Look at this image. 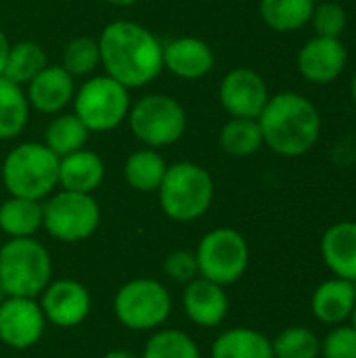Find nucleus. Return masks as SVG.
Here are the masks:
<instances>
[{
  "instance_id": "nucleus-30",
  "label": "nucleus",
  "mask_w": 356,
  "mask_h": 358,
  "mask_svg": "<svg viewBox=\"0 0 356 358\" xmlns=\"http://www.w3.org/2000/svg\"><path fill=\"white\" fill-rule=\"evenodd\" d=\"M271 344L275 358H319L321 355V338L304 325L285 327Z\"/></svg>"
},
{
  "instance_id": "nucleus-26",
  "label": "nucleus",
  "mask_w": 356,
  "mask_h": 358,
  "mask_svg": "<svg viewBox=\"0 0 356 358\" xmlns=\"http://www.w3.org/2000/svg\"><path fill=\"white\" fill-rule=\"evenodd\" d=\"M90 130L80 122L76 113H59L44 130V145L57 155L65 157L86 147Z\"/></svg>"
},
{
  "instance_id": "nucleus-31",
  "label": "nucleus",
  "mask_w": 356,
  "mask_h": 358,
  "mask_svg": "<svg viewBox=\"0 0 356 358\" xmlns=\"http://www.w3.org/2000/svg\"><path fill=\"white\" fill-rule=\"evenodd\" d=\"M61 65L76 78V76H90L101 65V50L99 40L80 36L65 44Z\"/></svg>"
},
{
  "instance_id": "nucleus-36",
  "label": "nucleus",
  "mask_w": 356,
  "mask_h": 358,
  "mask_svg": "<svg viewBox=\"0 0 356 358\" xmlns=\"http://www.w3.org/2000/svg\"><path fill=\"white\" fill-rule=\"evenodd\" d=\"M103 358H138L136 355L128 352V350H122V348H115V350H109Z\"/></svg>"
},
{
  "instance_id": "nucleus-1",
  "label": "nucleus",
  "mask_w": 356,
  "mask_h": 358,
  "mask_svg": "<svg viewBox=\"0 0 356 358\" xmlns=\"http://www.w3.org/2000/svg\"><path fill=\"white\" fill-rule=\"evenodd\" d=\"M101 65L122 86L151 84L164 69V44L153 31L134 21H111L99 36Z\"/></svg>"
},
{
  "instance_id": "nucleus-23",
  "label": "nucleus",
  "mask_w": 356,
  "mask_h": 358,
  "mask_svg": "<svg viewBox=\"0 0 356 358\" xmlns=\"http://www.w3.org/2000/svg\"><path fill=\"white\" fill-rule=\"evenodd\" d=\"M168 164L155 149H138L128 155L124 164V178L126 182L141 193H153L159 189L166 176Z\"/></svg>"
},
{
  "instance_id": "nucleus-14",
  "label": "nucleus",
  "mask_w": 356,
  "mask_h": 358,
  "mask_svg": "<svg viewBox=\"0 0 356 358\" xmlns=\"http://www.w3.org/2000/svg\"><path fill=\"white\" fill-rule=\"evenodd\" d=\"M298 71L313 84H329L338 80L348 63L346 46L340 38H311L298 52Z\"/></svg>"
},
{
  "instance_id": "nucleus-15",
  "label": "nucleus",
  "mask_w": 356,
  "mask_h": 358,
  "mask_svg": "<svg viewBox=\"0 0 356 358\" xmlns=\"http://www.w3.org/2000/svg\"><path fill=\"white\" fill-rule=\"evenodd\" d=\"M183 308L191 323L212 329L225 323L231 302L222 285L197 277L185 285Z\"/></svg>"
},
{
  "instance_id": "nucleus-13",
  "label": "nucleus",
  "mask_w": 356,
  "mask_h": 358,
  "mask_svg": "<svg viewBox=\"0 0 356 358\" xmlns=\"http://www.w3.org/2000/svg\"><path fill=\"white\" fill-rule=\"evenodd\" d=\"M269 86L264 78L250 69V67H235L231 69L218 88V99L225 111L231 117H252L258 120L266 101H269Z\"/></svg>"
},
{
  "instance_id": "nucleus-17",
  "label": "nucleus",
  "mask_w": 356,
  "mask_h": 358,
  "mask_svg": "<svg viewBox=\"0 0 356 358\" xmlns=\"http://www.w3.org/2000/svg\"><path fill=\"white\" fill-rule=\"evenodd\" d=\"M216 57L208 42L183 36L164 46V69L180 80H199L214 69Z\"/></svg>"
},
{
  "instance_id": "nucleus-6",
  "label": "nucleus",
  "mask_w": 356,
  "mask_h": 358,
  "mask_svg": "<svg viewBox=\"0 0 356 358\" xmlns=\"http://www.w3.org/2000/svg\"><path fill=\"white\" fill-rule=\"evenodd\" d=\"M113 315L130 331H155L172 315V296L162 281L138 277L118 289Z\"/></svg>"
},
{
  "instance_id": "nucleus-29",
  "label": "nucleus",
  "mask_w": 356,
  "mask_h": 358,
  "mask_svg": "<svg viewBox=\"0 0 356 358\" xmlns=\"http://www.w3.org/2000/svg\"><path fill=\"white\" fill-rule=\"evenodd\" d=\"M141 358H201V350L187 331L157 329L145 344Z\"/></svg>"
},
{
  "instance_id": "nucleus-9",
  "label": "nucleus",
  "mask_w": 356,
  "mask_h": 358,
  "mask_svg": "<svg viewBox=\"0 0 356 358\" xmlns=\"http://www.w3.org/2000/svg\"><path fill=\"white\" fill-rule=\"evenodd\" d=\"M132 134L149 149H162L178 143L187 130L185 107L168 94H147L128 111Z\"/></svg>"
},
{
  "instance_id": "nucleus-22",
  "label": "nucleus",
  "mask_w": 356,
  "mask_h": 358,
  "mask_svg": "<svg viewBox=\"0 0 356 358\" xmlns=\"http://www.w3.org/2000/svg\"><path fill=\"white\" fill-rule=\"evenodd\" d=\"M42 229V201L8 197L0 206V231L8 239L34 237Z\"/></svg>"
},
{
  "instance_id": "nucleus-11",
  "label": "nucleus",
  "mask_w": 356,
  "mask_h": 358,
  "mask_svg": "<svg viewBox=\"0 0 356 358\" xmlns=\"http://www.w3.org/2000/svg\"><path fill=\"white\" fill-rule=\"evenodd\" d=\"M46 329V317L36 298H10L0 302V342L13 350L34 348Z\"/></svg>"
},
{
  "instance_id": "nucleus-34",
  "label": "nucleus",
  "mask_w": 356,
  "mask_h": 358,
  "mask_svg": "<svg viewBox=\"0 0 356 358\" xmlns=\"http://www.w3.org/2000/svg\"><path fill=\"white\" fill-rule=\"evenodd\" d=\"M164 273L176 281V283H189L193 279L199 277V268H197V258L195 252H187V250H178L172 252L166 260H164Z\"/></svg>"
},
{
  "instance_id": "nucleus-24",
  "label": "nucleus",
  "mask_w": 356,
  "mask_h": 358,
  "mask_svg": "<svg viewBox=\"0 0 356 358\" xmlns=\"http://www.w3.org/2000/svg\"><path fill=\"white\" fill-rule=\"evenodd\" d=\"M315 0H260V17L266 27L287 34L311 23Z\"/></svg>"
},
{
  "instance_id": "nucleus-5",
  "label": "nucleus",
  "mask_w": 356,
  "mask_h": 358,
  "mask_svg": "<svg viewBox=\"0 0 356 358\" xmlns=\"http://www.w3.org/2000/svg\"><path fill=\"white\" fill-rule=\"evenodd\" d=\"M162 212L176 222H193L201 218L214 201L212 174L193 162H176L168 166L157 189Z\"/></svg>"
},
{
  "instance_id": "nucleus-25",
  "label": "nucleus",
  "mask_w": 356,
  "mask_h": 358,
  "mask_svg": "<svg viewBox=\"0 0 356 358\" xmlns=\"http://www.w3.org/2000/svg\"><path fill=\"white\" fill-rule=\"evenodd\" d=\"M29 117V103L25 90L0 76V141L17 138Z\"/></svg>"
},
{
  "instance_id": "nucleus-7",
  "label": "nucleus",
  "mask_w": 356,
  "mask_h": 358,
  "mask_svg": "<svg viewBox=\"0 0 356 358\" xmlns=\"http://www.w3.org/2000/svg\"><path fill=\"white\" fill-rule=\"evenodd\" d=\"M101 224V208L92 193L59 191L42 203V229L57 241L78 243L94 235Z\"/></svg>"
},
{
  "instance_id": "nucleus-8",
  "label": "nucleus",
  "mask_w": 356,
  "mask_h": 358,
  "mask_svg": "<svg viewBox=\"0 0 356 358\" xmlns=\"http://www.w3.org/2000/svg\"><path fill=\"white\" fill-rule=\"evenodd\" d=\"M73 113L90 132L115 130L130 111V90L105 76L88 78L73 94Z\"/></svg>"
},
{
  "instance_id": "nucleus-33",
  "label": "nucleus",
  "mask_w": 356,
  "mask_h": 358,
  "mask_svg": "<svg viewBox=\"0 0 356 358\" xmlns=\"http://www.w3.org/2000/svg\"><path fill=\"white\" fill-rule=\"evenodd\" d=\"M321 358H356V329L350 323L336 325L321 340Z\"/></svg>"
},
{
  "instance_id": "nucleus-10",
  "label": "nucleus",
  "mask_w": 356,
  "mask_h": 358,
  "mask_svg": "<svg viewBox=\"0 0 356 358\" xmlns=\"http://www.w3.org/2000/svg\"><path fill=\"white\" fill-rule=\"evenodd\" d=\"M195 258L199 277L227 287L245 275L250 266V245L239 231L220 227L204 235Z\"/></svg>"
},
{
  "instance_id": "nucleus-3",
  "label": "nucleus",
  "mask_w": 356,
  "mask_h": 358,
  "mask_svg": "<svg viewBox=\"0 0 356 358\" xmlns=\"http://www.w3.org/2000/svg\"><path fill=\"white\" fill-rule=\"evenodd\" d=\"M52 281L48 250L34 237L8 239L0 248V287L10 298H38Z\"/></svg>"
},
{
  "instance_id": "nucleus-39",
  "label": "nucleus",
  "mask_w": 356,
  "mask_h": 358,
  "mask_svg": "<svg viewBox=\"0 0 356 358\" xmlns=\"http://www.w3.org/2000/svg\"><path fill=\"white\" fill-rule=\"evenodd\" d=\"M348 323H350V325L356 329V306H355V310H353V317H350V321H348Z\"/></svg>"
},
{
  "instance_id": "nucleus-20",
  "label": "nucleus",
  "mask_w": 356,
  "mask_h": 358,
  "mask_svg": "<svg viewBox=\"0 0 356 358\" xmlns=\"http://www.w3.org/2000/svg\"><path fill=\"white\" fill-rule=\"evenodd\" d=\"M105 162L97 151L80 149L59 157V187L73 193H92L103 185Z\"/></svg>"
},
{
  "instance_id": "nucleus-19",
  "label": "nucleus",
  "mask_w": 356,
  "mask_h": 358,
  "mask_svg": "<svg viewBox=\"0 0 356 358\" xmlns=\"http://www.w3.org/2000/svg\"><path fill=\"white\" fill-rule=\"evenodd\" d=\"M321 260L334 277L356 283V220L336 222L323 233Z\"/></svg>"
},
{
  "instance_id": "nucleus-18",
  "label": "nucleus",
  "mask_w": 356,
  "mask_h": 358,
  "mask_svg": "<svg viewBox=\"0 0 356 358\" xmlns=\"http://www.w3.org/2000/svg\"><path fill=\"white\" fill-rule=\"evenodd\" d=\"M356 306V283L332 277L317 285L311 296V310L323 325L336 327L350 321Z\"/></svg>"
},
{
  "instance_id": "nucleus-32",
  "label": "nucleus",
  "mask_w": 356,
  "mask_h": 358,
  "mask_svg": "<svg viewBox=\"0 0 356 358\" xmlns=\"http://www.w3.org/2000/svg\"><path fill=\"white\" fill-rule=\"evenodd\" d=\"M311 23L317 36L340 38L348 25V15H346V8L338 2H321V4H315Z\"/></svg>"
},
{
  "instance_id": "nucleus-12",
  "label": "nucleus",
  "mask_w": 356,
  "mask_h": 358,
  "mask_svg": "<svg viewBox=\"0 0 356 358\" xmlns=\"http://www.w3.org/2000/svg\"><path fill=\"white\" fill-rule=\"evenodd\" d=\"M40 306L46 323L61 329H71L82 325L90 315V292L76 279H57L46 285L40 294Z\"/></svg>"
},
{
  "instance_id": "nucleus-4",
  "label": "nucleus",
  "mask_w": 356,
  "mask_h": 358,
  "mask_svg": "<svg viewBox=\"0 0 356 358\" xmlns=\"http://www.w3.org/2000/svg\"><path fill=\"white\" fill-rule=\"evenodd\" d=\"M2 182L13 197L44 201L59 187V157L44 143H21L2 162Z\"/></svg>"
},
{
  "instance_id": "nucleus-28",
  "label": "nucleus",
  "mask_w": 356,
  "mask_h": 358,
  "mask_svg": "<svg viewBox=\"0 0 356 358\" xmlns=\"http://www.w3.org/2000/svg\"><path fill=\"white\" fill-rule=\"evenodd\" d=\"M48 65V57L44 48L36 42H17L10 44L8 57H6V67H4V78L23 86L29 84L44 67Z\"/></svg>"
},
{
  "instance_id": "nucleus-38",
  "label": "nucleus",
  "mask_w": 356,
  "mask_h": 358,
  "mask_svg": "<svg viewBox=\"0 0 356 358\" xmlns=\"http://www.w3.org/2000/svg\"><path fill=\"white\" fill-rule=\"evenodd\" d=\"M350 92H353V99H355L356 103V73L353 76V82H350Z\"/></svg>"
},
{
  "instance_id": "nucleus-37",
  "label": "nucleus",
  "mask_w": 356,
  "mask_h": 358,
  "mask_svg": "<svg viewBox=\"0 0 356 358\" xmlns=\"http://www.w3.org/2000/svg\"><path fill=\"white\" fill-rule=\"evenodd\" d=\"M109 4H113V6H132V4H136L138 0H107Z\"/></svg>"
},
{
  "instance_id": "nucleus-2",
  "label": "nucleus",
  "mask_w": 356,
  "mask_h": 358,
  "mask_svg": "<svg viewBox=\"0 0 356 358\" xmlns=\"http://www.w3.org/2000/svg\"><path fill=\"white\" fill-rule=\"evenodd\" d=\"M258 124L264 145L281 157L306 155L321 136L319 109L300 92L269 96Z\"/></svg>"
},
{
  "instance_id": "nucleus-27",
  "label": "nucleus",
  "mask_w": 356,
  "mask_h": 358,
  "mask_svg": "<svg viewBox=\"0 0 356 358\" xmlns=\"http://www.w3.org/2000/svg\"><path fill=\"white\" fill-rule=\"evenodd\" d=\"M264 145L258 120L231 117L220 130V147L231 157H250Z\"/></svg>"
},
{
  "instance_id": "nucleus-16",
  "label": "nucleus",
  "mask_w": 356,
  "mask_h": 358,
  "mask_svg": "<svg viewBox=\"0 0 356 358\" xmlns=\"http://www.w3.org/2000/svg\"><path fill=\"white\" fill-rule=\"evenodd\" d=\"M76 94L73 76L63 65H46L25 90L29 109L40 113H61Z\"/></svg>"
},
{
  "instance_id": "nucleus-21",
  "label": "nucleus",
  "mask_w": 356,
  "mask_h": 358,
  "mask_svg": "<svg viewBox=\"0 0 356 358\" xmlns=\"http://www.w3.org/2000/svg\"><path fill=\"white\" fill-rule=\"evenodd\" d=\"M210 358H275V355L264 334L252 327H233L214 340Z\"/></svg>"
},
{
  "instance_id": "nucleus-35",
  "label": "nucleus",
  "mask_w": 356,
  "mask_h": 358,
  "mask_svg": "<svg viewBox=\"0 0 356 358\" xmlns=\"http://www.w3.org/2000/svg\"><path fill=\"white\" fill-rule=\"evenodd\" d=\"M8 50H10V42H8V38L4 36V31L0 29V76L4 73V67H6V57H8Z\"/></svg>"
}]
</instances>
